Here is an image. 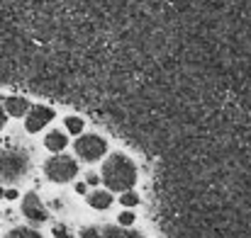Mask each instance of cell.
I'll return each mask as SVG.
<instances>
[{"label":"cell","instance_id":"cell-1","mask_svg":"<svg viewBox=\"0 0 251 238\" xmlns=\"http://www.w3.org/2000/svg\"><path fill=\"white\" fill-rule=\"evenodd\" d=\"M102 182L110 190H115V192H127L137 182V165L127 156L115 153V156H110L105 160V165H102Z\"/></svg>","mask_w":251,"mask_h":238},{"label":"cell","instance_id":"cell-2","mask_svg":"<svg viewBox=\"0 0 251 238\" xmlns=\"http://www.w3.org/2000/svg\"><path fill=\"white\" fill-rule=\"evenodd\" d=\"M29 168V158L25 151H0V180L5 182H17L25 177Z\"/></svg>","mask_w":251,"mask_h":238},{"label":"cell","instance_id":"cell-3","mask_svg":"<svg viewBox=\"0 0 251 238\" xmlns=\"http://www.w3.org/2000/svg\"><path fill=\"white\" fill-rule=\"evenodd\" d=\"M44 173L54 182H69V180H74L78 175V165H76V160L69 158V156H54V158L47 160Z\"/></svg>","mask_w":251,"mask_h":238},{"label":"cell","instance_id":"cell-4","mask_svg":"<svg viewBox=\"0 0 251 238\" xmlns=\"http://www.w3.org/2000/svg\"><path fill=\"white\" fill-rule=\"evenodd\" d=\"M105 151H107V144L100 139V136H81L78 141H76V153L81 156L83 160H98L100 156H105Z\"/></svg>","mask_w":251,"mask_h":238},{"label":"cell","instance_id":"cell-5","mask_svg":"<svg viewBox=\"0 0 251 238\" xmlns=\"http://www.w3.org/2000/svg\"><path fill=\"white\" fill-rule=\"evenodd\" d=\"M51 119H54V109H49V107H44V105H34V107H29V109H27L25 129H27L29 134H34V131L44 129Z\"/></svg>","mask_w":251,"mask_h":238},{"label":"cell","instance_id":"cell-6","mask_svg":"<svg viewBox=\"0 0 251 238\" xmlns=\"http://www.w3.org/2000/svg\"><path fill=\"white\" fill-rule=\"evenodd\" d=\"M22 214H25L29 221H34V224H42V221H47V207L42 204L39 195L29 192V195L22 199Z\"/></svg>","mask_w":251,"mask_h":238},{"label":"cell","instance_id":"cell-7","mask_svg":"<svg viewBox=\"0 0 251 238\" xmlns=\"http://www.w3.org/2000/svg\"><path fill=\"white\" fill-rule=\"evenodd\" d=\"M2 109L10 114V117H25L27 109H29V102L25 97H7L2 102Z\"/></svg>","mask_w":251,"mask_h":238},{"label":"cell","instance_id":"cell-8","mask_svg":"<svg viewBox=\"0 0 251 238\" xmlns=\"http://www.w3.org/2000/svg\"><path fill=\"white\" fill-rule=\"evenodd\" d=\"M88 204H90L93 209H107V207L112 204V197H110V192L95 190L93 195H88Z\"/></svg>","mask_w":251,"mask_h":238},{"label":"cell","instance_id":"cell-9","mask_svg":"<svg viewBox=\"0 0 251 238\" xmlns=\"http://www.w3.org/2000/svg\"><path fill=\"white\" fill-rule=\"evenodd\" d=\"M44 146H47L49 151H61V149L66 146V136H64L61 131H51V134H47Z\"/></svg>","mask_w":251,"mask_h":238},{"label":"cell","instance_id":"cell-10","mask_svg":"<svg viewBox=\"0 0 251 238\" xmlns=\"http://www.w3.org/2000/svg\"><path fill=\"white\" fill-rule=\"evenodd\" d=\"M98 238H144L137 231H125V229H115V226H107Z\"/></svg>","mask_w":251,"mask_h":238},{"label":"cell","instance_id":"cell-11","mask_svg":"<svg viewBox=\"0 0 251 238\" xmlns=\"http://www.w3.org/2000/svg\"><path fill=\"white\" fill-rule=\"evenodd\" d=\"M7 238H42L37 231H32V229H12L10 234H7Z\"/></svg>","mask_w":251,"mask_h":238},{"label":"cell","instance_id":"cell-12","mask_svg":"<svg viewBox=\"0 0 251 238\" xmlns=\"http://www.w3.org/2000/svg\"><path fill=\"white\" fill-rule=\"evenodd\" d=\"M66 129H69L71 134H81V131H83V119H81V117H69V119H66Z\"/></svg>","mask_w":251,"mask_h":238},{"label":"cell","instance_id":"cell-13","mask_svg":"<svg viewBox=\"0 0 251 238\" xmlns=\"http://www.w3.org/2000/svg\"><path fill=\"white\" fill-rule=\"evenodd\" d=\"M137 202H139V197H137L134 192H129V190H127V192L122 195V204H125V207H134Z\"/></svg>","mask_w":251,"mask_h":238},{"label":"cell","instance_id":"cell-14","mask_svg":"<svg viewBox=\"0 0 251 238\" xmlns=\"http://www.w3.org/2000/svg\"><path fill=\"white\" fill-rule=\"evenodd\" d=\"M120 224H122V226H132V224H134V214H129V212L120 214Z\"/></svg>","mask_w":251,"mask_h":238},{"label":"cell","instance_id":"cell-15","mask_svg":"<svg viewBox=\"0 0 251 238\" xmlns=\"http://www.w3.org/2000/svg\"><path fill=\"white\" fill-rule=\"evenodd\" d=\"M54 236L56 238H69V229L61 226V224H56V226H54Z\"/></svg>","mask_w":251,"mask_h":238},{"label":"cell","instance_id":"cell-16","mask_svg":"<svg viewBox=\"0 0 251 238\" xmlns=\"http://www.w3.org/2000/svg\"><path fill=\"white\" fill-rule=\"evenodd\" d=\"M83 238H98V229H83Z\"/></svg>","mask_w":251,"mask_h":238},{"label":"cell","instance_id":"cell-17","mask_svg":"<svg viewBox=\"0 0 251 238\" xmlns=\"http://www.w3.org/2000/svg\"><path fill=\"white\" fill-rule=\"evenodd\" d=\"M5 122H7V117H5V109H2V100H0V129L5 127Z\"/></svg>","mask_w":251,"mask_h":238},{"label":"cell","instance_id":"cell-18","mask_svg":"<svg viewBox=\"0 0 251 238\" xmlns=\"http://www.w3.org/2000/svg\"><path fill=\"white\" fill-rule=\"evenodd\" d=\"M2 197H7V199H17V190L12 187V190H7V192H5Z\"/></svg>","mask_w":251,"mask_h":238},{"label":"cell","instance_id":"cell-19","mask_svg":"<svg viewBox=\"0 0 251 238\" xmlns=\"http://www.w3.org/2000/svg\"><path fill=\"white\" fill-rule=\"evenodd\" d=\"M98 182H100L98 175H88V185H98Z\"/></svg>","mask_w":251,"mask_h":238},{"label":"cell","instance_id":"cell-20","mask_svg":"<svg viewBox=\"0 0 251 238\" xmlns=\"http://www.w3.org/2000/svg\"><path fill=\"white\" fill-rule=\"evenodd\" d=\"M76 192H81V195L85 192V185H83V182H78V185H76Z\"/></svg>","mask_w":251,"mask_h":238},{"label":"cell","instance_id":"cell-21","mask_svg":"<svg viewBox=\"0 0 251 238\" xmlns=\"http://www.w3.org/2000/svg\"><path fill=\"white\" fill-rule=\"evenodd\" d=\"M2 195H5V190H2V187H0V197H2Z\"/></svg>","mask_w":251,"mask_h":238}]
</instances>
